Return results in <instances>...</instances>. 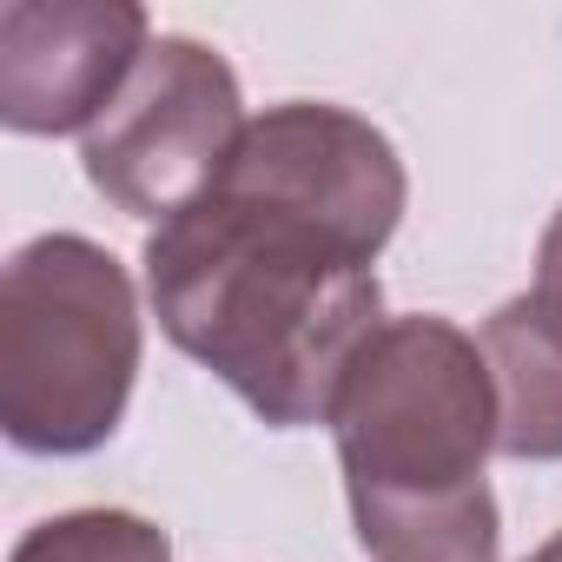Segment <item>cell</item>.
Wrapping results in <instances>:
<instances>
[{
	"mask_svg": "<svg viewBox=\"0 0 562 562\" xmlns=\"http://www.w3.org/2000/svg\"><path fill=\"white\" fill-rule=\"evenodd\" d=\"M139 265L159 331L271 430L325 424L351 358L384 325L378 251L285 199L212 186L153 225Z\"/></svg>",
	"mask_w": 562,
	"mask_h": 562,
	"instance_id": "1",
	"label": "cell"
},
{
	"mask_svg": "<svg viewBox=\"0 0 562 562\" xmlns=\"http://www.w3.org/2000/svg\"><path fill=\"white\" fill-rule=\"evenodd\" d=\"M331 443L358 542L378 562H496V384L483 345L437 318H384L331 397Z\"/></svg>",
	"mask_w": 562,
	"mask_h": 562,
	"instance_id": "2",
	"label": "cell"
},
{
	"mask_svg": "<svg viewBox=\"0 0 562 562\" xmlns=\"http://www.w3.org/2000/svg\"><path fill=\"white\" fill-rule=\"evenodd\" d=\"M146 318L126 265L41 232L0 271V430L27 457H87L113 443L139 384Z\"/></svg>",
	"mask_w": 562,
	"mask_h": 562,
	"instance_id": "3",
	"label": "cell"
},
{
	"mask_svg": "<svg viewBox=\"0 0 562 562\" xmlns=\"http://www.w3.org/2000/svg\"><path fill=\"white\" fill-rule=\"evenodd\" d=\"M245 126V93L225 54L192 34H159L120 100L80 139V166L106 205L166 225L218 186Z\"/></svg>",
	"mask_w": 562,
	"mask_h": 562,
	"instance_id": "4",
	"label": "cell"
},
{
	"mask_svg": "<svg viewBox=\"0 0 562 562\" xmlns=\"http://www.w3.org/2000/svg\"><path fill=\"white\" fill-rule=\"evenodd\" d=\"M218 186L258 192V199H285V205L351 232L371 251L391 245V232L404 218V199H411L397 146L364 113L331 106V100L265 106L238 133Z\"/></svg>",
	"mask_w": 562,
	"mask_h": 562,
	"instance_id": "5",
	"label": "cell"
},
{
	"mask_svg": "<svg viewBox=\"0 0 562 562\" xmlns=\"http://www.w3.org/2000/svg\"><path fill=\"white\" fill-rule=\"evenodd\" d=\"M153 47L139 0H8L0 8V126L27 139L93 133Z\"/></svg>",
	"mask_w": 562,
	"mask_h": 562,
	"instance_id": "6",
	"label": "cell"
},
{
	"mask_svg": "<svg viewBox=\"0 0 562 562\" xmlns=\"http://www.w3.org/2000/svg\"><path fill=\"white\" fill-rule=\"evenodd\" d=\"M476 345L496 384V450L516 463H562V305L516 292L483 318Z\"/></svg>",
	"mask_w": 562,
	"mask_h": 562,
	"instance_id": "7",
	"label": "cell"
},
{
	"mask_svg": "<svg viewBox=\"0 0 562 562\" xmlns=\"http://www.w3.org/2000/svg\"><path fill=\"white\" fill-rule=\"evenodd\" d=\"M8 562H172V536L139 509H67L34 522Z\"/></svg>",
	"mask_w": 562,
	"mask_h": 562,
	"instance_id": "8",
	"label": "cell"
},
{
	"mask_svg": "<svg viewBox=\"0 0 562 562\" xmlns=\"http://www.w3.org/2000/svg\"><path fill=\"white\" fill-rule=\"evenodd\" d=\"M536 292L562 305V205H555V218L542 225V245H536Z\"/></svg>",
	"mask_w": 562,
	"mask_h": 562,
	"instance_id": "9",
	"label": "cell"
},
{
	"mask_svg": "<svg viewBox=\"0 0 562 562\" xmlns=\"http://www.w3.org/2000/svg\"><path fill=\"white\" fill-rule=\"evenodd\" d=\"M522 562H562V529H555V536H549V542H536V549H529V555H522Z\"/></svg>",
	"mask_w": 562,
	"mask_h": 562,
	"instance_id": "10",
	"label": "cell"
}]
</instances>
